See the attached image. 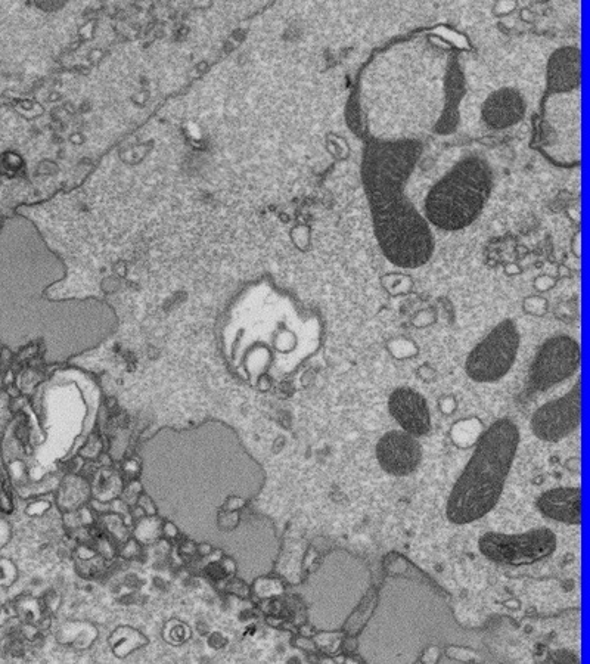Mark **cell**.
<instances>
[{
  "instance_id": "obj_1",
  "label": "cell",
  "mask_w": 590,
  "mask_h": 664,
  "mask_svg": "<svg viewBox=\"0 0 590 664\" xmlns=\"http://www.w3.org/2000/svg\"><path fill=\"white\" fill-rule=\"evenodd\" d=\"M421 154V142L413 139L372 141L366 144L360 169L381 251L405 269L421 268L434 253L430 225L405 194Z\"/></svg>"
},
{
  "instance_id": "obj_2",
  "label": "cell",
  "mask_w": 590,
  "mask_h": 664,
  "mask_svg": "<svg viewBox=\"0 0 590 664\" xmlns=\"http://www.w3.org/2000/svg\"><path fill=\"white\" fill-rule=\"evenodd\" d=\"M520 445V431L508 418L490 425L478 439L470 462L453 486L447 517L456 524L480 520L501 498Z\"/></svg>"
},
{
  "instance_id": "obj_3",
  "label": "cell",
  "mask_w": 590,
  "mask_h": 664,
  "mask_svg": "<svg viewBox=\"0 0 590 664\" xmlns=\"http://www.w3.org/2000/svg\"><path fill=\"white\" fill-rule=\"evenodd\" d=\"M493 173L477 155L459 161L425 198V219L442 231H461L477 220L492 194Z\"/></svg>"
},
{
  "instance_id": "obj_4",
  "label": "cell",
  "mask_w": 590,
  "mask_h": 664,
  "mask_svg": "<svg viewBox=\"0 0 590 664\" xmlns=\"http://www.w3.org/2000/svg\"><path fill=\"white\" fill-rule=\"evenodd\" d=\"M520 349V332L511 319L501 322L468 356L465 369L477 383H495L508 374Z\"/></svg>"
},
{
  "instance_id": "obj_5",
  "label": "cell",
  "mask_w": 590,
  "mask_h": 664,
  "mask_svg": "<svg viewBox=\"0 0 590 664\" xmlns=\"http://www.w3.org/2000/svg\"><path fill=\"white\" fill-rule=\"evenodd\" d=\"M481 554L489 560L508 566H526L542 561L555 551L557 538L549 529H536L523 535L486 533L481 536Z\"/></svg>"
},
{
  "instance_id": "obj_6",
  "label": "cell",
  "mask_w": 590,
  "mask_h": 664,
  "mask_svg": "<svg viewBox=\"0 0 590 664\" xmlns=\"http://www.w3.org/2000/svg\"><path fill=\"white\" fill-rule=\"evenodd\" d=\"M580 365V346L574 338L557 335L545 341L530 369L529 387L546 392L570 378Z\"/></svg>"
},
{
  "instance_id": "obj_7",
  "label": "cell",
  "mask_w": 590,
  "mask_h": 664,
  "mask_svg": "<svg viewBox=\"0 0 590 664\" xmlns=\"http://www.w3.org/2000/svg\"><path fill=\"white\" fill-rule=\"evenodd\" d=\"M582 421V384L571 392L540 406L531 418V430L545 442H560L570 436Z\"/></svg>"
},
{
  "instance_id": "obj_8",
  "label": "cell",
  "mask_w": 590,
  "mask_h": 664,
  "mask_svg": "<svg viewBox=\"0 0 590 664\" xmlns=\"http://www.w3.org/2000/svg\"><path fill=\"white\" fill-rule=\"evenodd\" d=\"M377 458L385 473L397 477L411 476L422 459L418 440L406 431H390L377 445Z\"/></svg>"
},
{
  "instance_id": "obj_9",
  "label": "cell",
  "mask_w": 590,
  "mask_h": 664,
  "mask_svg": "<svg viewBox=\"0 0 590 664\" xmlns=\"http://www.w3.org/2000/svg\"><path fill=\"white\" fill-rule=\"evenodd\" d=\"M388 409L403 431L413 437L425 436L431 428L430 409L422 394L409 387L394 390L388 400Z\"/></svg>"
},
{
  "instance_id": "obj_10",
  "label": "cell",
  "mask_w": 590,
  "mask_h": 664,
  "mask_svg": "<svg viewBox=\"0 0 590 664\" xmlns=\"http://www.w3.org/2000/svg\"><path fill=\"white\" fill-rule=\"evenodd\" d=\"M526 108V101L520 91L502 88L484 102L483 120L490 129H508L524 119Z\"/></svg>"
},
{
  "instance_id": "obj_11",
  "label": "cell",
  "mask_w": 590,
  "mask_h": 664,
  "mask_svg": "<svg viewBox=\"0 0 590 664\" xmlns=\"http://www.w3.org/2000/svg\"><path fill=\"white\" fill-rule=\"evenodd\" d=\"M540 513L560 523L580 524L582 492L579 487H557L548 490L537 501Z\"/></svg>"
},
{
  "instance_id": "obj_12",
  "label": "cell",
  "mask_w": 590,
  "mask_h": 664,
  "mask_svg": "<svg viewBox=\"0 0 590 664\" xmlns=\"http://www.w3.org/2000/svg\"><path fill=\"white\" fill-rule=\"evenodd\" d=\"M582 55L577 48H561L552 54L548 64L549 92H570L580 86Z\"/></svg>"
},
{
  "instance_id": "obj_13",
  "label": "cell",
  "mask_w": 590,
  "mask_h": 664,
  "mask_svg": "<svg viewBox=\"0 0 590 664\" xmlns=\"http://www.w3.org/2000/svg\"><path fill=\"white\" fill-rule=\"evenodd\" d=\"M546 306H548V303H546V300L542 299V297H529V299L526 300V303H524V309L529 313H534V315H542V313H545Z\"/></svg>"
},
{
  "instance_id": "obj_14",
  "label": "cell",
  "mask_w": 590,
  "mask_h": 664,
  "mask_svg": "<svg viewBox=\"0 0 590 664\" xmlns=\"http://www.w3.org/2000/svg\"><path fill=\"white\" fill-rule=\"evenodd\" d=\"M164 533H167V536H169V538H176L177 535L176 527L172 526V523H167L166 529H164Z\"/></svg>"
}]
</instances>
